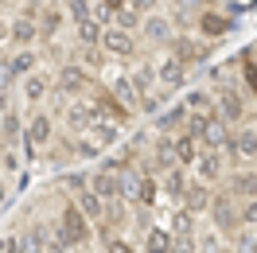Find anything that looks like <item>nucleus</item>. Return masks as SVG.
Listing matches in <instances>:
<instances>
[{
	"label": "nucleus",
	"mask_w": 257,
	"mask_h": 253,
	"mask_svg": "<svg viewBox=\"0 0 257 253\" xmlns=\"http://www.w3.org/2000/svg\"><path fill=\"white\" fill-rule=\"evenodd\" d=\"M90 226H94V222L82 214L78 203H66L59 222H55V237L63 241L66 249H74V245H86V241H90Z\"/></svg>",
	"instance_id": "f257e3e1"
},
{
	"label": "nucleus",
	"mask_w": 257,
	"mask_h": 253,
	"mask_svg": "<svg viewBox=\"0 0 257 253\" xmlns=\"http://www.w3.org/2000/svg\"><path fill=\"white\" fill-rule=\"evenodd\" d=\"M210 222H214V230L226 237H234L241 230V214L234 210V191H214V203H210Z\"/></svg>",
	"instance_id": "f03ea898"
},
{
	"label": "nucleus",
	"mask_w": 257,
	"mask_h": 253,
	"mask_svg": "<svg viewBox=\"0 0 257 253\" xmlns=\"http://www.w3.org/2000/svg\"><path fill=\"white\" fill-rule=\"evenodd\" d=\"M168 47H172V55H176L179 63H187V66H203V63L210 59V51H214L210 43H203V39H191V35H176Z\"/></svg>",
	"instance_id": "7ed1b4c3"
},
{
	"label": "nucleus",
	"mask_w": 257,
	"mask_h": 253,
	"mask_svg": "<svg viewBox=\"0 0 257 253\" xmlns=\"http://www.w3.org/2000/svg\"><path fill=\"white\" fill-rule=\"evenodd\" d=\"M55 141V121H51L47 113H35L32 121H28V133H24V144H28V156H39V148H47Z\"/></svg>",
	"instance_id": "20e7f679"
},
{
	"label": "nucleus",
	"mask_w": 257,
	"mask_h": 253,
	"mask_svg": "<svg viewBox=\"0 0 257 253\" xmlns=\"http://www.w3.org/2000/svg\"><path fill=\"white\" fill-rule=\"evenodd\" d=\"M199 141H203V148H218V152H226V148L234 144V129H230V121H226L222 113H210Z\"/></svg>",
	"instance_id": "39448f33"
},
{
	"label": "nucleus",
	"mask_w": 257,
	"mask_h": 253,
	"mask_svg": "<svg viewBox=\"0 0 257 253\" xmlns=\"http://www.w3.org/2000/svg\"><path fill=\"white\" fill-rule=\"evenodd\" d=\"M90 187L105 199V203H113V199H125V172H113V168H97L94 175H90Z\"/></svg>",
	"instance_id": "423d86ee"
},
{
	"label": "nucleus",
	"mask_w": 257,
	"mask_h": 253,
	"mask_svg": "<svg viewBox=\"0 0 257 253\" xmlns=\"http://www.w3.org/2000/svg\"><path fill=\"white\" fill-rule=\"evenodd\" d=\"M101 47L109 51L113 59H133V55H137V35L128 32V28L109 24V28H105V35H101Z\"/></svg>",
	"instance_id": "0eeeda50"
},
{
	"label": "nucleus",
	"mask_w": 257,
	"mask_h": 253,
	"mask_svg": "<svg viewBox=\"0 0 257 253\" xmlns=\"http://www.w3.org/2000/svg\"><path fill=\"white\" fill-rule=\"evenodd\" d=\"M55 86H59V94H82L86 86H90V66L82 63H63L59 66V78H55Z\"/></svg>",
	"instance_id": "6e6552de"
},
{
	"label": "nucleus",
	"mask_w": 257,
	"mask_h": 253,
	"mask_svg": "<svg viewBox=\"0 0 257 253\" xmlns=\"http://www.w3.org/2000/svg\"><path fill=\"white\" fill-rule=\"evenodd\" d=\"M214 97H218V113H222L230 125H238V121H245V97L234 90V86H226V82H218V90H214Z\"/></svg>",
	"instance_id": "1a4fd4ad"
},
{
	"label": "nucleus",
	"mask_w": 257,
	"mask_h": 253,
	"mask_svg": "<svg viewBox=\"0 0 257 253\" xmlns=\"http://www.w3.org/2000/svg\"><path fill=\"white\" fill-rule=\"evenodd\" d=\"M179 164V156H176V137L172 133H156V144H152V168L156 172H172Z\"/></svg>",
	"instance_id": "9d476101"
},
{
	"label": "nucleus",
	"mask_w": 257,
	"mask_h": 253,
	"mask_svg": "<svg viewBox=\"0 0 257 253\" xmlns=\"http://www.w3.org/2000/svg\"><path fill=\"white\" fill-rule=\"evenodd\" d=\"M191 172H195V179H203V183H218V179H222V152H218V148H203Z\"/></svg>",
	"instance_id": "9b49d317"
},
{
	"label": "nucleus",
	"mask_w": 257,
	"mask_h": 253,
	"mask_svg": "<svg viewBox=\"0 0 257 253\" xmlns=\"http://www.w3.org/2000/svg\"><path fill=\"white\" fill-rule=\"evenodd\" d=\"M94 109L101 113V117H109V121H128V117H133V109H128L113 90H97L94 94Z\"/></svg>",
	"instance_id": "f8f14e48"
},
{
	"label": "nucleus",
	"mask_w": 257,
	"mask_h": 253,
	"mask_svg": "<svg viewBox=\"0 0 257 253\" xmlns=\"http://www.w3.org/2000/svg\"><path fill=\"white\" fill-rule=\"evenodd\" d=\"M24 133H28V121L16 109L0 113V148H12L16 141H24Z\"/></svg>",
	"instance_id": "ddd939ff"
},
{
	"label": "nucleus",
	"mask_w": 257,
	"mask_h": 253,
	"mask_svg": "<svg viewBox=\"0 0 257 253\" xmlns=\"http://www.w3.org/2000/svg\"><path fill=\"white\" fill-rule=\"evenodd\" d=\"M141 32H145L148 43H172V39H176V32H172V20H168V16H156V12H148V16H145Z\"/></svg>",
	"instance_id": "4468645a"
},
{
	"label": "nucleus",
	"mask_w": 257,
	"mask_h": 253,
	"mask_svg": "<svg viewBox=\"0 0 257 253\" xmlns=\"http://www.w3.org/2000/svg\"><path fill=\"white\" fill-rule=\"evenodd\" d=\"M187 70H191V66H187V63H179L176 55H172V59H164V63H156L160 86H168V90H179V86L187 82Z\"/></svg>",
	"instance_id": "2eb2a0df"
},
{
	"label": "nucleus",
	"mask_w": 257,
	"mask_h": 253,
	"mask_svg": "<svg viewBox=\"0 0 257 253\" xmlns=\"http://www.w3.org/2000/svg\"><path fill=\"white\" fill-rule=\"evenodd\" d=\"M74 203L82 206V214H86L90 222H101V218H105V206H109V203H105V199H101V195H97L94 187L74 191Z\"/></svg>",
	"instance_id": "dca6fc26"
},
{
	"label": "nucleus",
	"mask_w": 257,
	"mask_h": 253,
	"mask_svg": "<svg viewBox=\"0 0 257 253\" xmlns=\"http://www.w3.org/2000/svg\"><path fill=\"white\" fill-rule=\"evenodd\" d=\"M183 206H191L195 214H203V210H210V203H214V191L203 183V179H191V187L183 191V199H179Z\"/></svg>",
	"instance_id": "f3484780"
},
{
	"label": "nucleus",
	"mask_w": 257,
	"mask_h": 253,
	"mask_svg": "<svg viewBox=\"0 0 257 253\" xmlns=\"http://www.w3.org/2000/svg\"><path fill=\"white\" fill-rule=\"evenodd\" d=\"M226 156H238V160H257V129H238L234 133V144L226 148Z\"/></svg>",
	"instance_id": "a211bd4d"
},
{
	"label": "nucleus",
	"mask_w": 257,
	"mask_h": 253,
	"mask_svg": "<svg viewBox=\"0 0 257 253\" xmlns=\"http://www.w3.org/2000/svg\"><path fill=\"white\" fill-rule=\"evenodd\" d=\"M8 35H12V43H16V47H32V43H35V35H43V32H39V20L20 16L16 24L8 28Z\"/></svg>",
	"instance_id": "6ab92c4d"
},
{
	"label": "nucleus",
	"mask_w": 257,
	"mask_h": 253,
	"mask_svg": "<svg viewBox=\"0 0 257 253\" xmlns=\"http://www.w3.org/2000/svg\"><path fill=\"white\" fill-rule=\"evenodd\" d=\"M187 117H191L187 105H172L168 113L156 117V133H183V129H187Z\"/></svg>",
	"instance_id": "aec40b11"
},
{
	"label": "nucleus",
	"mask_w": 257,
	"mask_h": 253,
	"mask_svg": "<svg viewBox=\"0 0 257 253\" xmlns=\"http://www.w3.org/2000/svg\"><path fill=\"white\" fill-rule=\"evenodd\" d=\"M199 137H191V133H187V129H183V133H176V156H179V164H183V168H195V160H199V152H203V148H199Z\"/></svg>",
	"instance_id": "412c9836"
},
{
	"label": "nucleus",
	"mask_w": 257,
	"mask_h": 253,
	"mask_svg": "<svg viewBox=\"0 0 257 253\" xmlns=\"http://www.w3.org/2000/svg\"><path fill=\"white\" fill-rule=\"evenodd\" d=\"M183 105L199 117H210V113H218V97H214V90H191L183 97Z\"/></svg>",
	"instance_id": "4be33fe9"
},
{
	"label": "nucleus",
	"mask_w": 257,
	"mask_h": 253,
	"mask_svg": "<svg viewBox=\"0 0 257 253\" xmlns=\"http://www.w3.org/2000/svg\"><path fill=\"white\" fill-rule=\"evenodd\" d=\"M156 199H160V179H156V172H141V183H137V199H133V203L137 206H156Z\"/></svg>",
	"instance_id": "5701e85b"
},
{
	"label": "nucleus",
	"mask_w": 257,
	"mask_h": 253,
	"mask_svg": "<svg viewBox=\"0 0 257 253\" xmlns=\"http://www.w3.org/2000/svg\"><path fill=\"white\" fill-rule=\"evenodd\" d=\"M24 237H28V245H32V253H51V230H47V222H28V230H24Z\"/></svg>",
	"instance_id": "b1692460"
},
{
	"label": "nucleus",
	"mask_w": 257,
	"mask_h": 253,
	"mask_svg": "<svg viewBox=\"0 0 257 253\" xmlns=\"http://www.w3.org/2000/svg\"><path fill=\"white\" fill-rule=\"evenodd\" d=\"M94 117H97V109H90V105H82V101H70V105H66V125L74 129V133H82V129H90V125H94Z\"/></svg>",
	"instance_id": "393cba45"
},
{
	"label": "nucleus",
	"mask_w": 257,
	"mask_h": 253,
	"mask_svg": "<svg viewBox=\"0 0 257 253\" xmlns=\"http://www.w3.org/2000/svg\"><path fill=\"white\" fill-rule=\"evenodd\" d=\"M47 94H51V82L43 74H24V101L28 105H39Z\"/></svg>",
	"instance_id": "a878e982"
},
{
	"label": "nucleus",
	"mask_w": 257,
	"mask_h": 253,
	"mask_svg": "<svg viewBox=\"0 0 257 253\" xmlns=\"http://www.w3.org/2000/svg\"><path fill=\"white\" fill-rule=\"evenodd\" d=\"M172 241H176V234H172V230L148 226V234H145V253H172Z\"/></svg>",
	"instance_id": "bb28decb"
},
{
	"label": "nucleus",
	"mask_w": 257,
	"mask_h": 253,
	"mask_svg": "<svg viewBox=\"0 0 257 253\" xmlns=\"http://www.w3.org/2000/svg\"><path fill=\"white\" fill-rule=\"evenodd\" d=\"M187 187H191V179H187V168H183V164H176L172 172H164V191H168L172 199H183Z\"/></svg>",
	"instance_id": "cd10ccee"
},
{
	"label": "nucleus",
	"mask_w": 257,
	"mask_h": 253,
	"mask_svg": "<svg viewBox=\"0 0 257 253\" xmlns=\"http://www.w3.org/2000/svg\"><path fill=\"white\" fill-rule=\"evenodd\" d=\"M128 78H133V86H137L141 94H152V90H156V82H160V74H156V66H152V63H141V66H133V74H128Z\"/></svg>",
	"instance_id": "c85d7f7f"
},
{
	"label": "nucleus",
	"mask_w": 257,
	"mask_h": 253,
	"mask_svg": "<svg viewBox=\"0 0 257 253\" xmlns=\"http://www.w3.org/2000/svg\"><path fill=\"white\" fill-rule=\"evenodd\" d=\"M35 63H39L35 51L32 47H20L16 55L8 59V70H12V78H24V74H32V70H35Z\"/></svg>",
	"instance_id": "c756f323"
},
{
	"label": "nucleus",
	"mask_w": 257,
	"mask_h": 253,
	"mask_svg": "<svg viewBox=\"0 0 257 253\" xmlns=\"http://www.w3.org/2000/svg\"><path fill=\"white\" fill-rule=\"evenodd\" d=\"M105 59H109V51L101 47V43H82V51H78V63L90 66V70H101Z\"/></svg>",
	"instance_id": "7c9ffc66"
},
{
	"label": "nucleus",
	"mask_w": 257,
	"mask_h": 253,
	"mask_svg": "<svg viewBox=\"0 0 257 253\" xmlns=\"http://www.w3.org/2000/svg\"><path fill=\"white\" fill-rule=\"evenodd\" d=\"M63 16H66V8L43 4V12H39V32H43V35H55L59 28H63Z\"/></svg>",
	"instance_id": "2f4dec72"
},
{
	"label": "nucleus",
	"mask_w": 257,
	"mask_h": 253,
	"mask_svg": "<svg viewBox=\"0 0 257 253\" xmlns=\"http://www.w3.org/2000/svg\"><path fill=\"white\" fill-rule=\"evenodd\" d=\"M113 94L121 97V101H125V105H128L133 113L141 109V90L133 86V78H128V74H125V78H117V82H113Z\"/></svg>",
	"instance_id": "473e14b6"
},
{
	"label": "nucleus",
	"mask_w": 257,
	"mask_h": 253,
	"mask_svg": "<svg viewBox=\"0 0 257 253\" xmlns=\"http://www.w3.org/2000/svg\"><path fill=\"white\" fill-rule=\"evenodd\" d=\"M113 24H117V28H128V32H141L145 12H141V8H133V4H125V8H117V12H113Z\"/></svg>",
	"instance_id": "72a5a7b5"
},
{
	"label": "nucleus",
	"mask_w": 257,
	"mask_h": 253,
	"mask_svg": "<svg viewBox=\"0 0 257 253\" xmlns=\"http://www.w3.org/2000/svg\"><path fill=\"white\" fill-rule=\"evenodd\" d=\"M90 137L101 141V144H113V141H117V121H109V117H101V113H97L94 125H90Z\"/></svg>",
	"instance_id": "f704fd0d"
},
{
	"label": "nucleus",
	"mask_w": 257,
	"mask_h": 253,
	"mask_svg": "<svg viewBox=\"0 0 257 253\" xmlns=\"http://www.w3.org/2000/svg\"><path fill=\"white\" fill-rule=\"evenodd\" d=\"M74 28H78V39L82 43H101V35H105V24H101V20H82V24H74Z\"/></svg>",
	"instance_id": "c9c22d12"
},
{
	"label": "nucleus",
	"mask_w": 257,
	"mask_h": 253,
	"mask_svg": "<svg viewBox=\"0 0 257 253\" xmlns=\"http://www.w3.org/2000/svg\"><path fill=\"white\" fill-rule=\"evenodd\" d=\"M199 28L207 32V39H222L226 32H230V20H222V16H199Z\"/></svg>",
	"instance_id": "e433bc0d"
},
{
	"label": "nucleus",
	"mask_w": 257,
	"mask_h": 253,
	"mask_svg": "<svg viewBox=\"0 0 257 253\" xmlns=\"http://www.w3.org/2000/svg\"><path fill=\"white\" fill-rule=\"evenodd\" d=\"M230 191L234 195H241V199H249V195H257V172H241L230 179Z\"/></svg>",
	"instance_id": "4c0bfd02"
},
{
	"label": "nucleus",
	"mask_w": 257,
	"mask_h": 253,
	"mask_svg": "<svg viewBox=\"0 0 257 253\" xmlns=\"http://www.w3.org/2000/svg\"><path fill=\"white\" fill-rule=\"evenodd\" d=\"M172 234H195V210L191 206H179L172 214Z\"/></svg>",
	"instance_id": "58836bf2"
},
{
	"label": "nucleus",
	"mask_w": 257,
	"mask_h": 253,
	"mask_svg": "<svg viewBox=\"0 0 257 253\" xmlns=\"http://www.w3.org/2000/svg\"><path fill=\"white\" fill-rule=\"evenodd\" d=\"M63 8H66V16L74 20V24H82V20L94 16V4H90V0H66Z\"/></svg>",
	"instance_id": "ea45409f"
},
{
	"label": "nucleus",
	"mask_w": 257,
	"mask_h": 253,
	"mask_svg": "<svg viewBox=\"0 0 257 253\" xmlns=\"http://www.w3.org/2000/svg\"><path fill=\"white\" fill-rule=\"evenodd\" d=\"M0 253H32V245H28L24 234H8L4 241H0Z\"/></svg>",
	"instance_id": "a19ab883"
},
{
	"label": "nucleus",
	"mask_w": 257,
	"mask_h": 253,
	"mask_svg": "<svg viewBox=\"0 0 257 253\" xmlns=\"http://www.w3.org/2000/svg\"><path fill=\"white\" fill-rule=\"evenodd\" d=\"M74 144H78V156H86V160L101 156V148H105V144L94 141V137H74Z\"/></svg>",
	"instance_id": "79ce46f5"
},
{
	"label": "nucleus",
	"mask_w": 257,
	"mask_h": 253,
	"mask_svg": "<svg viewBox=\"0 0 257 253\" xmlns=\"http://www.w3.org/2000/svg\"><path fill=\"white\" fill-rule=\"evenodd\" d=\"M164 101H168V94H164V90H160V94L152 90V94H141V109H145V113H160Z\"/></svg>",
	"instance_id": "37998d69"
},
{
	"label": "nucleus",
	"mask_w": 257,
	"mask_h": 253,
	"mask_svg": "<svg viewBox=\"0 0 257 253\" xmlns=\"http://www.w3.org/2000/svg\"><path fill=\"white\" fill-rule=\"evenodd\" d=\"M238 214H241V226H257V195H249V199L238 206Z\"/></svg>",
	"instance_id": "c03bdc74"
},
{
	"label": "nucleus",
	"mask_w": 257,
	"mask_h": 253,
	"mask_svg": "<svg viewBox=\"0 0 257 253\" xmlns=\"http://www.w3.org/2000/svg\"><path fill=\"white\" fill-rule=\"evenodd\" d=\"M105 253H145V249H137L128 237H117V234H113L109 241H105Z\"/></svg>",
	"instance_id": "a18cd8bd"
},
{
	"label": "nucleus",
	"mask_w": 257,
	"mask_h": 253,
	"mask_svg": "<svg viewBox=\"0 0 257 253\" xmlns=\"http://www.w3.org/2000/svg\"><path fill=\"white\" fill-rule=\"evenodd\" d=\"M172 253H199V245H195V234H176V241H172Z\"/></svg>",
	"instance_id": "49530a36"
},
{
	"label": "nucleus",
	"mask_w": 257,
	"mask_h": 253,
	"mask_svg": "<svg viewBox=\"0 0 257 253\" xmlns=\"http://www.w3.org/2000/svg\"><path fill=\"white\" fill-rule=\"evenodd\" d=\"M16 168H20L16 152H12V148H0V172H4V175H16Z\"/></svg>",
	"instance_id": "de8ad7c7"
},
{
	"label": "nucleus",
	"mask_w": 257,
	"mask_h": 253,
	"mask_svg": "<svg viewBox=\"0 0 257 253\" xmlns=\"http://www.w3.org/2000/svg\"><path fill=\"white\" fill-rule=\"evenodd\" d=\"M66 187H70V191H82V187H90V175H82V172H70V175H66Z\"/></svg>",
	"instance_id": "09e8293b"
},
{
	"label": "nucleus",
	"mask_w": 257,
	"mask_h": 253,
	"mask_svg": "<svg viewBox=\"0 0 257 253\" xmlns=\"http://www.w3.org/2000/svg\"><path fill=\"white\" fill-rule=\"evenodd\" d=\"M203 249H214V253H218V230H207V234H203Z\"/></svg>",
	"instance_id": "8fccbe9b"
},
{
	"label": "nucleus",
	"mask_w": 257,
	"mask_h": 253,
	"mask_svg": "<svg viewBox=\"0 0 257 253\" xmlns=\"http://www.w3.org/2000/svg\"><path fill=\"white\" fill-rule=\"evenodd\" d=\"M128 4H133V8H141V12H156V4H160V0H128Z\"/></svg>",
	"instance_id": "3c124183"
},
{
	"label": "nucleus",
	"mask_w": 257,
	"mask_h": 253,
	"mask_svg": "<svg viewBox=\"0 0 257 253\" xmlns=\"http://www.w3.org/2000/svg\"><path fill=\"white\" fill-rule=\"evenodd\" d=\"M8 109H12V97H8V86L0 82V113H8Z\"/></svg>",
	"instance_id": "603ef678"
},
{
	"label": "nucleus",
	"mask_w": 257,
	"mask_h": 253,
	"mask_svg": "<svg viewBox=\"0 0 257 253\" xmlns=\"http://www.w3.org/2000/svg\"><path fill=\"white\" fill-rule=\"evenodd\" d=\"M101 4H105V8H113V12H117V8H125L128 0H101Z\"/></svg>",
	"instance_id": "864d4df0"
},
{
	"label": "nucleus",
	"mask_w": 257,
	"mask_h": 253,
	"mask_svg": "<svg viewBox=\"0 0 257 253\" xmlns=\"http://www.w3.org/2000/svg\"><path fill=\"white\" fill-rule=\"evenodd\" d=\"M176 8H191V12H195V8H199V0H176Z\"/></svg>",
	"instance_id": "5fc2aeb1"
},
{
	"label": "nucleus",
	"mask_w": 257,
	"mask_h": 253,
	"mask_svg": "<svg viewBox=\"0 0 257 253\" xmlns=\"http://www.w3.org/2000/svg\"><path fill=\"white\" fill-rule=\"evenodd\" d=\"M8 203V187H4V179H0V206Z\"/></svg>",
	"instance_id": "6e6d98bb"
},
{
	"label": "nucleus",
	"mask_w": 257,
	"mask_h": 253,
	"mask_svg": "<svg viewBox=\"0 0 257 253\" xmlns=\"http://www.w3.org/2000/svg\"><path fill=\"white\" fill-rule=\"evenodd\" d=\"M4 35H8V32H4V20H0V39H4Z\"/></svg>",
	"instance_id": "4d7b16f0"
},
{
	"label": "nucleus",
	"mask_w": 257,
	"mask_h": 253,
	"mask_svg": "<svg viewBox=\"0 0 257 253\" xmlns=\"http://www.w3.org/2000/svg\"><path fill=\"white\" fill-rule=\"evenodd\" d=\"M199 253H214V249H203V245H199Z\"/></svg>",
	"instance_id": "13d9d810"
},
{
	"label": "nucleus",
	"mask_w": 257,
	"mask_h": 253,
	"mask_svg": "<svg viewBox=\"0 0 257 253\" xmlns=\"http://www.w3.org/2000/svg\"><path fill=\"white\" fill-rule=\"evenodd\" d=\"M218 253H238V249H218Z\"/></svg>",
	"instance_id": "bf43d9fd"
},
{
	"label": "nucleus",
	"mask_w": 257,
	"mask_h": 253,
	"mask_svg": "<svg viewBox=\"0 0 257 253\" xmlns=\"http://www.w3.org/2000/svg\"><path fill=\"white\" fill-rule=\"evenodd\" d=\"M51 253H66V249H51Z\"/></svg>",
	"instance_id": "052dcab7"
},
{
	"label": "nucleus",
	"mask_w": 257,
	"mask_h": 253,
	"mask_svg": "<svg viewBox=\"0 0 257 253\" xmlns=\"http://www.w3.org/2000/svg\"><path fill=\"white\" fill-rule=\"evenodd\" d=\"M253 55H257V51H253Z\"/></svg>",
	"instance_id": "680f3d73"
}]
</instances>
